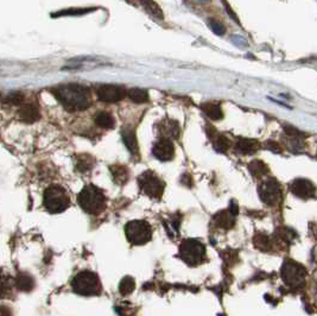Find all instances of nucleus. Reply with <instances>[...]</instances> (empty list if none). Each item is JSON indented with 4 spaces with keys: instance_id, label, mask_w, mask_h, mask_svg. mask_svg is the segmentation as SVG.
<instances>
[{
    "instance_id": "1",
    "label": "nucleus",
    "mask_w": 317,
    "mask_h": 316,
    "mask_svg": "<svg viewBox=\"0 0 317 316\" xmlns=\"http://www.w3.org/2000/svg\"><path fill=\"white\" fill-rule=\"evenodd\" d=\"M55 97L68 111H82L89 107L92 101L91 93L86 87L69 83L57 87Z\"/></svg>"
},
{
    "instance_id": "2",
    "label": "nucleus",
    "mask_w": 317,
    "mask_h": 316,
    "mask_svg": "<svg viewBox=\"0 0 317 316\" xmlns=\"http://www.w3.org/2000/svg\"><path fill=\"white\" fill-rule=\"evenodd\" d=\"M79 205L86 213L97 215L106 208V196L98 187L89 184L78 196Z\"/></svg>"
},
{
    "instance_id": "3",
    "label": "nucleus",
    "mask_w": 317,
    "mask_h": 316,
    "mask_svg": "<svg viewBox=\"0 0 317 316\" xmlns=\"http://www.w3.org/2000/svg\"><path fill=\"white\" fill-rule=\"evenodd\" d=\"M72 288L81 296H98L102 290L99 277L92 271H81L76 275L72 280Z\"/></svg>"
},
{
    "instance_id": "4",
    "label": "nucleus",
    "mask_w": 317,
    "mask_h": 316,
    "mask_svg": "<svg viewBox=\"0 0 317 316\" xmlns=\"http://www.w3.org/2000/svg\"><path fill=\"white\" fill-rule=\"evenodd\" d=\"M70 205V198L64 188L53 184L44 193V207L50 213H62Z\"/></svg>"
},
{
    "instance_id": "5",
    "label": "nucleus",
    "mask_w": 317,
    "mask_h": 316,
    "mask_svg": "<svg viewBox=\"0 0 317 316\" xmlns=\"http://www.w3.org/2000/svg\"><path fill=\"white\" fill-rule=\"evenodd\" d=\"M127 240L133 245H144L152 238L151 226L144 220H133L125 226Z\"/></svg>"
},
{
    "instance_id": "6",
    "label": "nucleus",
    "mask_w": 317,
    "mask_h": 316,
    "mask_svg": "<svg viewBox=\"0 0 317 316\" xmlns=\"http://www.w3.org/2000/svg\"><path fill=\"white\" fill-rule=\"evenodd\" d=\"M139 187L141 192L146 194L149 198H160L164 192V183L152 171H145L141 174L138 178Z\"/></svg>"
},
{
    "instance_id": "7",
    "label": "nucleus",
    "mask_w": 317,
    "mask_h": 316,
    "mask_svg": "<svg viewBox=\"0 0 317 316\" xmlns=\"http://www.w3.org/2000/svg\"><path fill=\"white\" fill-rule=\"evenodd\" d=\"M179 255L182 259L189 265H198L204 256V246L198 240L188 239L182 242L179 247Z\"/></svg>"
},
{
    "instance_id": "8",
    "label": "nucleus",
    "mask_w": 317,
    "mask_h": 316,
    "mask_svg": "<svg viewBox=\"0 0 317 316\" xmlns=\"http://www.w3.org/2000/svg\"><path fill=\"white\" fill-rule=\"evenodd\" d=\"M259 196H260L261 201L266 205H277L281 198L280 186L276 179H266L259 187Z\"/></svg>"
},
{
    "instance_id": "9",
    "label": "nucleus",
    "mask_w": 317,
    "mask_h": 316,
    "mask_svg": "<svg viewBox=\"0 0 317 316\" xmlns=\"http://www.w3.org/2000/svg\"><path fill=\"white\" fill-rule=\"evenodd\" d=\"M125 94L126 92L122 87L114 84H102L97 91L98 98L103 102H118L124 99Z\"/></svg>"
},
{
    "instance_id": "10",
    "label": "nucleus",
    "mask_w": 317,
    "mask_h": 316,
    "mask_svg": "<svg viewBox=\"0 0 317 316\" xmlns=\"http://www.w3.org/2000/svg\"><path fill=\"white\" fill-rule=\"evenodd\" d=\"M283 278L288 284L299 285L304 280L305 271L302 266L296 263H285L283 266Z\"/></svg>"
},
{
    "instance_id": "11",
    "label": "nucleus",
    "mask_w": 317,
    "mask_h": 316,
    "mask_svg": "<svg viewBox=\"0 0 317 316\" xmlns=\"http://www.w3.org/2000/svg\"><path fill=\"white\" fill-rule=\"evenodd\" d=\"M290 189L297 198H314L316 194L315 184L305 178L295 179V181L292 182Z\"/></svg>"
},
{
    "instance_id": "12",
    "label": "nucleus",
    "mask_w": 317,
    "mask_h": 316,
    "mask_svg": "<svg viewBox=\"0 0 317 316\" xmlns=\"http://www.w3.org/2000/svg\"><path fill=\"white\" fill-rule=\"evenodd\" d=\"M152 152H154V156L157 159L162 160V162L170 160L174 158L175 155L174 144L171 143L170 139H164V138H162V139L155 144Z\"/></svg>"
},
{
    "instance_id": "13",
    "label": "nucleus",
    "mask_w": 317,
    "mask_h": 316,
    "mask_svg": "<svg viewBox=\"0 0 317 316\" xmlns=\"http://www.w3.org/2000/svg\"><path fill=\"white\" fill-rule=\"evenodd\" d=\"M18 119L25 124H32L40 118V110L34 103H25L21 105L18 111Z\"/></svg>"
},
{
    "instance_id": "14",
    "label": "nucleus",
    "mask_w": 317,
    "mask_h": 316,
    "mask_svg": "<svg viewBox=\"0 0 317 316\" xmlns=\"http://www.w3.org/2000/svg\"><path fill=\"white\" fill-rule=\"evenodd\" d=\"M35 279L34 277L31 276L27 272H18L17 277L15 278V285L16 288L18 289L19 291H23V293H29L32 289L35 288Z\"/></svg>"
},
{
    "instance_id": "15",
    "label": "nucleus",
    "mask_w": 317,
    "mask_h": 316,
    "mask_svg": "<svg viewBox=\"0 0 317 316\" xmlns=\"http://www.w3.org/2000/svg\"><path fill=\"white\" fill-rule=\"evenodd\" d=\"M15 280L2 269H0V298H7L12 294Z\"/></svg>"
},
{
    "instance_id": "16",
    "label": "nucleus",
    "mask_w": 317,
    "mask_h": 316,
    "mask_svg": "<svg viewBox=\"0 0 317 316\" xmlns=\"http://www.w3.org/2000/svg\"><path fill=\"white\" fill-rule=\"evenodd\" d=\"M236 149L238 152H240L242 155H251L257 152V150L259 149V144L253 139H245V138H242V139L238 140Z\"/></svg>"
},
{
    "instance_id": "17",
    "label": "nucleus",
    "mask_w": 317,
    "mask_h": 316,
    "mask_svg": "<svg viewBox=\"0 0 317 316\" xmlns=\"http://www.w3.org/2000/svg\"><path fill=\"white\" fill-rule=\"evenodd\" d=\"M122 139H124L125 145H126V148L130 150L131 154L132 155L138 154V143H137L135 131L132 129H128V127L122 130Z\"/></svg>"
},
{
    "instance_id": "18",
    "label": "nucleus",
    "mask_w": 317,
    "mask_h": 316,
    "mask_svg": "<svg viewBox=\"0 0 317 316\" xmlns=\"http://www.w3.org/2000/svg\"><path fill=\"white\" fill-rule=\"evenodd\" d=\"M159 131L163 135L164 139H170V138L178 137L179 129L177 122L174 121H164L159 125Z\"/></svg>"
},
{
    "instance_id": "19",
    "label": "nucleus",
    "mask_w": 317,
    "mask_h": 316,
    "mask_svg": "<svg viewBox=\"0 0 317 316\" xmlns=\"http://www.w3.org/2000/svg\"><path fill=\"white\" fill-rule=\"evenodd\" d=\"M95 124L99 127H102V129L109 130L114 127V118L112 117V114L107 113V112H101V113H98L97 117H95Z\"/></svg>"
},
{
    "instance_id": "20",
    "label": "nucleus",
    "mask_w": 317,
    "mask_h": 316,
    "mask_svg": "<svg viewBox=\"0 0 317 316\" xmlns=\"http://www.w3.org/2000/svg\"><path fill=\"white\" fill-rule=\"evenodd\" d=\"M214 221L218 227L231 228L234 225V215L228 212H220L214 217Z\"/></svg>"
},
{
    "instance_id": "21",
    "label": "nucleus",
    "mask_w": 317,
    "mask_h": 316,
    "mask_svg": "<svg viewBox=\"0 0 317 316\" xmlns=\"http://www.w3.org/2000/svg\"><path fill=\"white\" fill-rule=\"evenodd\" d=\"M111 170L116 183L118 184L126 183L128 179V170L126 167H122V165H114V167L111 168Z\"/></svg>"
},
{
    "instance_id": "22",
    "label": "nucleus",
    "mask_w": 317,
    "mask_h": 316,
    "mask_svg": "<svg viewBox=\"0 0 317 316\" xmlns=\"http://www.w3.org/2000/svg\"><path fill=\"white\" fill-rule=\"evenodd\" d=\"M202 110H203L204 113H206L210 119H213V120H218V119L222 118L223 116L220 106L217 105V103H204V105L202 106Z\"/></svg>"
},
{
    "instance_id": "23",
    "label": "nucleus",
    "mask_w": 317,
    "mask_h": 316,
    "mask_svg": "<svg viewBox=\"0 0 317 316\" xmlns=\"http://www.w3.org/2000/svg\"><path fill=\"white\" fill-rule=\"evenodd\" d=\"M94 159L89 155H81L76 158V168L80 173H86L93 168Z\"/></svg>"
},
{
    "instance_id": "24",
    "label": "nucleus",
    "mask_w": 317,
    "mask_h": 316,
    "mask_svg": "<svg viewBox=\"0 0 317 316\" xmlns=\"http://www.w3.org/2000/svg\"><path fill=\"white\" fill-rule=\"evenodd\" d=\"M128 97L133 102L144 103L149 100V94L146 91L141 88H132L128 91Z\"/></svg>"
},
{
    "instance_id": "25",
    "label": "nucleus",
    "mask_w": 317,
    "mask_h": 316,
    "mask_svg": "<svg viewBox=\"0 0 317 316\" xmlns=\"http://www.w3.org/2000/svg\"><path fill=\"white\" fill-rule=\"evenodd\" d=\"M135 288H136L135 279H133L132 277L127 276V277H124V278L121 279V282H120L119 291L122 296H127L135 290Z\"/></svg>"
},
{
    "instance_id": "26",
    "label": "nucleus",
    "mask_w": 317,
    "mask_h": 316,
    "mask_svg": "<svg viewBox=\"0 0 317 316\" xmlns=\"http://www.w3.org/2000/svg\"><path fill=\"white\" fill-rule=\"evenodd\" d=\"M250 170L254 176H263L265 174H267L269 169H267L266 165L261 160H254L252 164L250 165Z\"/></svg>"
},
{
    "instance_id": "27",
    "label": "nucleus",
    "mask_w": 317,
    "mask_h": 316,
    "mask_svg": "<svg viewBox=\"0 0 317 316\" xmlns=\"http://www.w3.org/2000/svg\"><path fill=\"white\" fill-rule=\"evenodd\" d=\"M141 5H143V6L145 7V10L147 11V12L151 13V15L154 16V17L163 18L162 11H160V9L158 7V5L156 4V2H141Z\"/></svg>"
},
{
    "instance_id": "28",
    "label": "nucleus",
    "mask_w": 317,
    "mask_h": 316,
    "mask_svg": "<svg viewBox=\"0 0 317 316\" xmlns=\"http://www.w3.org/2000/svg\"><path fill=\"white\" fill-rule=\"evenodd\" d=\"M214 148L218 152H226L229 149V140L223 136H220L214 141Z\"/></svg>"
},
{
    "instance_id": "29",
    "label": "nucleus",
    "mask_w": 317,
    "mask_h": 316,
    "mask_svg": "<svg viewBox=\"0 0 317 316\" xmlns=\"http://www.w3.org/2000/svg\"><path fill=\"white\" fill-rule=\"evenodd\" d=\"M209 26H210V29L213 30V32H215V34L218 35V36H221V35H223L226 32L225 25H223V24H221L220 21H217V20H213V19H210Z\"/></svg>"
},
{
    "instance_id": "30",
    "label": "nucleus",
    "mask_w": 317,
    "mask_h": 316,
    "mask_svg": "<svg viewBox=\"0 0 317 316\" xmlns=\"http://www.w3.org/2000/svg\"><path fill=\"white\" fill-rule=\"evenodd\" d=\"M23 99L24 97L21 93H12V94H9L6 101L11 103V105H19V103L23 101Z\"/></svg>"
},
{
    "instance_id": "31",
    "label": "nucleus",
    "mask_w": 317,
    "mask_h": 316,
    "mask_svg": "<svg viewBox=\"0 0 317 316\" xmlns=\"http://www.w3.org/2000/svg\"><path fill=\"white\" fill-rule=\"evenodd\" d=\"M267 148L271 150V151L276 152V154H279V152L281 151L279 144L276 143V141H267Z\"/></svg>"
},
{
    "instance_id": "32",
    "label": "nucleus",
    "mask_w": 317,
    "mask_h": 316,
    "mask_svg": "<svg viewBox=\"0 0 317 316\" xmlns=\"http://www.w3.org/2000/svg\"><path fill=\"white\" fill-rule=\"evenodd\" d=\"M0 316H13L11 308L9 306H0Z\"/></svg>"
},
{
    "instance_id": "33",
    "label": "nucleus",
    "mask_w": 317,
    "mask_h": 316,
    "mask_svg": "<svg viewBox=\"0 0 317 316\" xmlns=\"http://www.w3.org/2000/svg\"><path fill=\"white\" fill-rule=\"evenodd\" d=\"M229 213L233 214L234 217L238 214V205L234 202V201H232L231 202V207H229Z\"/></svg>"
}]
</instances>
